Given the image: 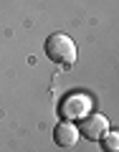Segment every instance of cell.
Here are the masks:
<instances>
[{"instance_id":"6da1fadb","label":"cell","mask_w":119,"mask_h":152,"mask_svg":"<svg viewBox=\"0 0 119 152\" xmlns=\"http://www.w3.org/2000/svg\"><path fill=\"white\" fill-rule=\"evenodd\" d=\"M46 56H48L53 64L58 66H74L76 61V43L74 38L66 36V33H51L46 38Z\"/></svg>"},{"instance_id":"277c9868","label":"cell","mask_w":119,"mask_h":152,"mask_svg":"<svg viewBox=\"0 0 119 152\" xmlns=\"http://www.w3.org/2000/svg\"><path fill=\"white\" fill-rule=\"evenodd\" d=\"M79 127L74 124V122H66V119H61L58 124H56V129H53V142L58 147H74L76 142H79Z\"/></svg>"},{"instance_id":"5b68a950","label":"cell","mask_w":119,"mask_h":152,"mask_svg":"<svg viewBox=\"0 0 119 152\" xmlns=\"http://www.w3.org/2000/svg\"><path fill=\"white\" fill-rule=\"evenodd\" d=\"M101 140H104V152H119V134L117 132H107Z\"/></svg>"},{"instance_id":"3957f363","label":"cell","mask_w":119,"mask_h":152,"mask_svg":"<svg viewBox=\"0 0 119 152\" xmlns=\"http://www.w3.org/2000/svg\"><path fill=\"white\" fill-rule=\"evenodd\" d=\"M107 132H109V119L104 114H86L81 119V127H79V134H84L86 140H94V142H99Z\"/></svg>"},{"instance_id":"7a4b0ae2","label":"cell","mask_w":119,"mask_h":152,"mask_svg":"<svg viewBox=\"0 0 119 152\" xmlns=\"http://www.w3.org/2000/svg\"><path fill=\"white\" fill-rule=\"evenodd\" d=\"M91 96L81 91H74L69 96H64V102L58 104V114L66 122H81L86 114H91Z\"/></svg>"}]
</instances>
